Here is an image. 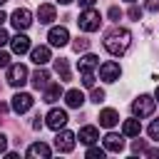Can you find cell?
<instances>
[{
    "label": "cell",
    "instance_id": "obj_1",
    "mask_svg": "<svg viewBox=\"0 0 159 159\" xmlns=\"http://www.w3.org/2000/svg\"><path fill=\"white\" fill-rule=\"evenodd\" d=\"M129 42H132V32L124 30V27H114L104 35V50L114 57H122L129 50Z\"/></svg>",
    "mask_w": 159,
    "mask_h": 159
},
{
    "label": "cell",
    "instance_id": "obj_2",
    "mask_svg": "<svg viewBox=\"0 0 159 159\" xmlns=\"http://www.w3.org/2000/svg\"><path fill=\"white\" fill-rule=\"evenodd\" d=\"M154 107H157V99L149 97V94H139V97L132 102V112H134V117H139V119L152 117V114H154Z\"/></svg>",
    "mask_w": 159,
    "mask_h": 159
},
{
    "label": "cell",
    "instance_id": "obj_3",
    "mask_svg": "<svg viewBox=\"0 0 159 159\" xmlns=\"http://www.w3.org/2000/svg\"><path fill=\"white\" fill-rule=\"evenodd\" d=\"M80 30H84V32H94V30H99V25H102V17H99V12L94 10V7H84V12H80Z\"/></svg>",
    "mask_w": 159,
    "mask_h": 159
},
{
    "label": "cell",
    "instance_id": "obj_4",
    "mask_svg": "<svg viewBox=\"0 0 159 159\" xmlns=\"http://www.w3.org/2000/svg\"><path fill=\"white\" fill-rule=\"evenodd\" d=\"M27 82V67L25 65H7V84L12 87H22Z\"/></svg>",
    "mask_w": 159,
    "mask_h": 159
},
{
    "label": "cell",
    "instance_id": "obj_5",
    "mask_svg": "<svg viewBox=\"0 0 159 159\" xmlns=\"http://www.w3.org/2000/svg\"><path fill=\"white\" fill-rule=\"evenodd\" d=\"M10 22H12V27L20 32V30H27V27L32 25V15H30L27 7H17V10L10 15Z\"/></svg>",
    "mask_w": 159,
    "mask_h": 159
},
{
    "label": "cell",
    "instance_id": "obj_6",
    "mask_svg": "<svg viewBox=\"0 0 159 159\" xmlns=\"http://www.w3.org/2000/svg\"><path fill=\"white\" fill-rule=\"evenodd\" d=\"M119 75H122V67H119L114 60H107V62L99 65V80H104V82H117Z\"/></svg>",
    "mask_w": 159,
    "mask_h": 159
},
{
    "label": "cell",
    "instance_id": "obj_7",
    "mask_svg": "<svg viewBox=\"0 0 159 159\" xmlns=\"http://www.w3.org/2000/svg\"><path fill=\"white\" fill-rule=\"evenodd\" d=\"M32 94H27V92H17L15 97H12V102H10V107H12V112H17V114H25L30 107H32Z\"/></svg>",
    "mask_w": 159,
    "mask_h": 159
},
{
    "label": "cell",
    "instance_id": "obj_8",
    "mask_svg": "<svg viewBox=\"0 0 159 159\" xmlns=\"http://www.w3.org/2000/svg\"><path fill=\"white\" fill-rule=\"evenodd\" d=\"M55 149L57 152H72L75 149V134L67 132V129H57V137H55Z\"/></svg>",
    "mask_w": 159,
    "mask_h": 159
},
{
    "label": "cell",
    "instance_id": "obj_9",
    "mask_svg": "<svg viewBox=\"0 0 159 159\" xmlns=\"http://www.w3.org/2000/svg\"><path fill=\"white\" fill-rule=\"evenodd\" d=\"M47 40H50L52 47H65L70 42V32H67V27H52L50 35H47Z\"/></svg>",
    "mask_w": 159,
    "mask_h": 159
},
{
    "label": "cell",
    "instance_id": "obj_10",
    "mask_svg": "<svg viewBox=\"0 0 159 159\" xmlns=\"http://www.w3.org/2000/svg\"><path fill=\"white\" fill-rule=\"evenodd\" d=\"M65 124H67V112H65V109H50V112H47V127H50V129L57 132V129H62Z\"/></svg>",
    "mask_w": 159,
    "mask_h": 159
},
{
    "label": "cell",
    "instance_id": "obj_11",
    "mask_svg": "<svg viewBox=\"0 0 159 159\" xmlns=\"http://www.w3.org/2000/svg\"><path fill=\"white\" fill-rule=\"evenodd\" d=\"M10 47H12L15 55H25V52L30 50V37L22 35V32H17L15 37H10Z\"/></svg>",
    "mask_w": 159,
    "mask_h": 159
},
{
    "label": "cell",
    "instance_id": "obj_12",
    "mask_svg": "<svg viewBox=\"0 0 159 159\" xmlns=\"http://www.w3.org/2000/svg\"><path fill=\"white\" fill-rule=\"evenodd\" d=\"M124 149V139L119 137V134H114V132H109L107 137H104V152H122Z\"/></svg>",
    "mask_w": 159,
    "mask_h": 159
},
{
    "label": "cell",
    "instance_id": "obj_13",
    "mask_svg": "<svg viewBox=\"0 0 159 159\" xmlns=\"http://www.w3.org/2000/svg\"><path fill=\"white\" fill-rule=\"evenodd\" d=\"M52 152H50V147L47 144H42V142H35V144H30L27 147V157L30 159H47Z\"/></svg>",
    "mask_w": 159,
    "mask_h": 159
},
{
    "label": "cell",
    "instance_id": "obj_14",
    "mask_svg": "<svg viewBox=\"0 0 159 159\" xmlns=\"http://www.w3.org/2000/svg\"><path fill=\"white\" fill-rule=\"evenodd\" d=\"M55 17H57L55 5H47V2H45V5H40V7H37V20H40L42 25H50Z\"/></svg>",
    "mask_w": 159,
    "mask_h": 159
},
{
    "label": "cell",
    "instance_id": "obj_15",
    "mask_svg": "<svg viewBox=\"0 0 159 159\" xmlns=\"http://www.w3.org/2000/svg\"><path fill=\"white\" fill-rule=\"evenodd\" d=\"M30 57H32V62L40 67V65L50 62V47H47V45H40V47H35V50L30 52Z\"/></svg>",
    "mask_w": 159,
    "mask_h": 159
},
{
    "label": "cell",
    "instance_id": "obj_16",
    "mask_svg": "<svg viewBox=\"0 0 159 159\" xmlns=\"http://www.w3.org/2000/svg\"><path fill=\"white\" fill-rule=\"evenodd\" d=\"M47 84H50V72L42 70V65H40V70L32 75V87H35V89H45Z\"/></svg>",
    "mask_w": 159,
    "mask_h": 159
},
{
    "label": "cell",
    "instance_id": "obj_17",
    "mask_svg": "<svg viewBox=\"0 0 159 159\" xmlns=\"http://www.w3.org/2000/svg\"><path fill=\"white\" fill-rule=\"evenodd\" d=\"M117 122H119V114H117L114 109H102V112H99V124H102V127L112 129Z\"/></svg>",
    "mask_w": 159,
    "mask_h": 159
},
{
    "label": "cell",
    "instance_id": "obj_18",
    "mask_svg": "<svg viewBox=\"0 0 159 159\" xmlns=\"http://www.w3.org/2000/svg\"><path fill=\"white\" fill-rule=\"evenodd\" d=\"M139 132H142L139 117H134V119H127V122L122 124V134H124V137H139Z\"/></svg>",
    "mask_w": 159,
    "mask_h": 159
},
{
    "label": "cell",
    "instance_id": "obj_19",
    "mask_svg": "<svg viewBox=\"0 0 159 159\" xmlns=\"http://www.w3.org/2000/svg\"><path fill=\"white\" fill-rule=\"evenodd\" d=\"M97 139H99L97 127H82V129H80V142H82V144H87V147H89V144H94Z\"/></svg>",
    "mask_w": 159,
    "mask_h": 159
},
{
    "label": "cell",
    "instance_id": "obj_20",
    "mask_svg": "<svg viewBox=\"0 0 159 159\" xmlns=\"http://www.w3.org/2000/svg\"><path fill=\"white\" fill-rule=\"evenodd\" d=\"M65 102H67V107L77 109V107H82V102H84V94H82L80 89H70V92H65Z\"/></svg>",
    "mask_w": 159,
    "mask_h": 159
},
{
    "label": "cell",
    "instance_id": "obj_21",
    "mask_svg": "<svg viewBox=\"0 0 159 159\" xmlns=\"http://www.w3.org/2000/svg\"><path fill=\"white\" fill-rule=\"evenodd\" d=\"M99 65V60H97V55H84V57H80V62H77V67H80V72H92L94 67Z\"/></svg>",
    "mask_w": 159,
    "mask_h": 159
},
{
    "label": "cell",
    "instance_id": "obj_22",
    "mask_svg": "<svg viewBox=\"0 0 159 159\" xmlns=\"http://www.w3.org/2000/svg\"><path fill=\"white\" fill-rule=\"evenodd\" d=\"M60 97H62V87H60V84H47V87H45V102H47V104L57 102Z\"/></svg>",
    "mask_w": 159,
    "mask_h": 159
},
{
    "label": "cell",
    "instance_id": "obj_23",
    "mask_svg": "<svg viewBox=\"0 0 159 159\" xmlns=\"http://www.w3.org/2000/svg\"><path fill=\"white\" fill-rule=\"evenodd\" d=\"M55 72L60 75V82H67L70 80V65H67V60H55Z\"/></svg>",
    "mask_w": 159,
    "mask_h": 159
},
{
    "label": "cell",
    "instance_id": "obj_24",
    "mask_svg": "<svg viewBox=\"0 0 159 159\" xmlns=\"http://www.w3.org/2000/svg\"><path fill=\"white\" fill-rule=\"evenodd\" d=\"M87 159H104V149L89 144V149H87Z\"/></svg>",
    "mask_w": 159,
    "mask_h": 159
},
{
    "label": "cell",
    "instance_id": "obj_25",
    "mask_svg": "<svg viewBox=\"0 0 159 159\" xmlns=\"http://www.w3.org/2000/svg\"><path fill=\"white\" fill-rule=\"evenodd\" d=\"M72 47H75L77 52H82V50H87V47H89V40H84V37H77V40L72 42Z\"/></svg>",
    "mask_w": 159,
    "mask_h": 159
},
{
    "label": "cell",
    "instance_id": "obj_26",
    "mask_svg": "<svg viewBox=\"0 0 159 159\" xmlns=\"http://www.w3.org/2000/svg\"><path fill=\"white\" fill-rule=\"evenodd\" d=\"M149 137H152V139H157V142H159V119H154V122H152V124H149Z\"/></svg>",
    "mask_w": 159,
    "mask_h": 159
},
{
    "label": "cell",
    "instance_id": "obj_27",
    "mask_svg": "<svg viewBox=\"0 0 159 159\" xmlns=\"http://www.w3.org/2000/svg\"><path fill=\"white\" fill-rule=\"evenodd\" d=\"M82 84L84 87H94V75L92 72H82Z\"/></svg>",
    "mask_w": 159,
    "mask_h": 159
},
{
    "label": "cell",
    "instance_id": "obj_28",
    "mask_svg": "<svg viewBox=\"0 0 159 159\" xmlns=\"http://www.w3.org/2000/svg\"><path fill=\"white\" fill-rule=\"evenodd\" d=\"M92 102H104V89H92Z\"/></svg>",
    "mask_w": 159,
    "mask_h": 159
},
{
    "label": "cell",
    "instance_id": "obj_29",
    "mask_svg": "<svg viewBox=\"0 0 159 159\" xmlns=\"http://www.w3.org/2000/svg\"><path fill=\"white\" fill-rule=\"evenodd\" d=\"M132 152H134V154H142V152H147V147H144V142H142V139H137V142L132 144Z\"/></svg>",
    "mask_w": 159,
    "mask_h": 159
},
{
    "label": "cell",
    "instance_id": "obj_30",
    "mask_svg": "<svg viewBox=\"0 0 159 159\" xmlns=\"http://www.w3.org/2000/svg\"><path fill=\"white\" fill-rule=\"evenodd\" d=\"M129 17H132V20H139V17H142V10H139L137 5H132V7H129Z\"/></svg>",
    "mask_w": 159,
    "mask_h": 159
},
{
    "label": "cell",
    "instance_id": "obj_31",
    "mask_svg": "<svg viewBox=\"0 0 159 159\" xmlns=\"http://www.w3.org/2000/svg\"><path fill=\"white\" fill-rule=\"evenodd\" d=\"M7 65H10V55L0 50V67H7Z\"/></svg>",
    "mask_w": 159,
    "mask_h": 159
},
{
    "label": "cell",
    "instance_id": "obj_32",
    "mask_svg": "<svg viewBox=\"0 0 159 159\" xmlns=\"http://www.w3.org/2000/svg\"><path fill=\"white\" fill-rule=\"evenodd\" d=\"M147 10H152V12H157L159 10V0H147V5H144Z\"/></svg>",
    "mask_w": 159,
    "mask_h": 159
},
{
    "label": "cell",
    "instance_id": "obj_33",
    "mask_svg": "<svg viewBox=\"0 0 159 159\" xmlns=\"http://www.w3.org/2000/svg\"><path fill=\"white\" fill-rule=\"evenodd\" d=\"M7 42H10V35H7V32L0 27V47H2V45H7Z\"/></svg>",
    "mask_w": 159,
    "mask_h": 159
},
{
    "label": "cell",
    "instance_id": "obj_34",
    "mask_svg": "<svg viewBox=\"0 0 159 159\" xmlns=\"http://www.w3.org/2000/svg\"><path fill=\"white\" fill-rule=\"evenodd\" d=\"M119 15H122L119 7H109V17H112V20H119Z\"/></svg>",
    "mask_w": 159,
    "mask_h": 159
},
{
    "label": "cell",
    "instance_id": "obj_35",
    "mask_svg": "<svg viewBox=\"0 0 159 159\" xmlns=\"http://www.w3.org/2000/svg\"><path fill=\"white\" fill-rule=\"evenodd\" d=\"M5 149H7V137H5V134H0V154H2Z\"/></svg>",
    "mask_w": 159,
    "mask_h": 159
},
{
    "label": "cell",
    "instance_id": "obj_36",
    "mask_svg": "<svg viewBox=\"0 0 159 159\" xmlns=\"http://www.w3.org/2000/svg\"><path fill=\"white\" fill-rule=\"evenodd\" d=\"M77 2H80V5H82V7H92V5H94V2H97V0H77Z\"/></svg>",
    "mask_w": 159,
    "mask_h": 159
},
{
    "label": "cell",
    "instance_id": "obj_37",
    "mask_svg": "<svg viewBox=\"0 0 159 159\" xmlns=\"http://www.w3.org/2000/svg\"><path fill=\"white\" fill-rule=\"evenodd\" d=\"M144 154H147V157H159V149H147Z\"/></svg>",
    "mask_w": 159,
    "mask_h": 159
},
{
    "label": "cell",
    "instance_id": "obj_38",
    "mask_svg": "<svg viewBox=\"0 0 159 159\" xmlns=\"http://www.w3.org/2000/svg\"><path fill=\"white\" fill-rule=\"evenodd\" d=\"M5 20H7V17H5V12L0 10V27H2V22H5Z\"/></svg>",
    "mask_w": 159,
    "mask_h": 159
},
{
    "label": "cell",
    "instance_id": "obj_39",
    "mask_svg": "<svg viewBox=\"0 0 159 159\" xmlns=\"http://www.w3.org/2000/svg\"><path fill=\"white\" fill-rule=\"evenodd\" d=\"M154 99H157V102H159V87H157V92H154Z\"/></svg>",
    "mask_w": 159,
    "mask_h": 159
},
{
    "label": "cell",
    "instance_id": "obj_40",
    "mask_svg": "<svg viewBox=\"0 0 159 159\" xmlns=\"http://www.w3.org/2000/svg\"><path fill=\"white\" fill-rule=\"evenodd\" d=\"M60 2H62V5H70V2H72V0H60Z\"/></svg>",
    "mask_w": 159,
    "mask_h": 159
},
{
    "label": "cell",
    "instance_id": "obj_41",
    "mask_svg": "<svg viewBox=\"0 0 159 159\" xmlns=\"http://www.w3.org/2000/svg\"><path fill=\"white\" fill-rule=\"evenodd\" d=\"M2 2H7V0H0V5H2Z\"/></svg>",
    "mask_w": 159,
    "mask_h": 159
},
{
    "label": "cell",
    "instance_id": "obj_42",
    "mask_svg": "<svg viewBox=\"0 0 159 159\" xmlns=\"http://www.w3.org/2000/svg\"><path fill=\"white\" fill-rule=\"evenodd\" d=\"M127 2H137V0H127Z\"/></svg>",
    "mask_w": 159,
    "mask_h": 159
}]
</instances>
